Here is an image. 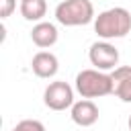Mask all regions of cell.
I'll use <instances>...</instances> for the list:
<instances>
[{"label":"cell","mask_w":131,"mask_h":131,"mask_svg":"<svg viewBox=\"0 0 131 131\" xmlns=\"http://www.w3.org/2000/svg\"><path fill=\"white\" fill-rule=\"evenodd\" d=\"M129 31H131V12L123 6L106 8L98 12V16L94 18V33L104 41L121 39Z\"/></svg>","instance_id":"obj_1"},{"label":"cell","mask_w":131,"mask_h":131,"mask_svg":"<svg viewBox=\"0 0 131 131\" xmlns=\"http://www.w3.org/2000/svg\"><path fill=\"white\" fill-rule=\"evenodd\" d=\"M76 92H78L82 98H98V96L113 94L111 74L100 72V70H96V68L82 70V72L76 76Z\"/></svg>","instance_id":"obj_2"},{"label":"cell","mask_w":131,"mask_h":131,"mask_svg":"<svg viewBox=\"0 0 131 131\" xmlns=\"http://www.w3.org/2000/svg\"><path fill=\"white\" fill-rule=\"evenodd\" d=\"M94 18V6L90 0H63L55 6V20L63 27L88 25Z\"/></svg>","instance_id":"obj_3"},{"label":"cell","mask_w":131,"mask_h":131,"mask_svg":"<svg viewBox=\"0 0 131 131\" xmlns=\"http://www.w3.org/2000/svg\"><path fill=\"white\" fill-rule=\"evenodd\" d=\"M43 102L47 108L51 111H66V108H72L74 106V88L63 82V80H57V82H51L45 92H43Z\"/></svg>","instance_id":"obj_4"},{"label":"cell","mask_w":131,"mask_h":131,"mask_svg":"<svg viewBox=\"0 0 131 131\" xmlns=\"http://www.w3.org/2000/svg\"><path fill=\"white\" fill-rule=\"evenodd\" d=\"M88 59L100 72L117 70L119 68V49L115 45H111L108 41H96V43L90 45Z\"/></svg>","instance_id":"obj_5"},{"label":"cell","mask_w":131,"mask_h":131,"mask_svg":"<svg viewBox=\"0 0 131 131\" xmlns=\"http://www.w3.org/2000/svg\"><path fill=\"white\" fill-rule=\"evenodd\" d=\"M98 106L90 100V98H82V100H78V102H74V106H72V113H70V117H72V121L76 123V125H80V127H90V125H94L96 121H98Z\"/></svg>","instance_id":"obj_6"},{"label":"cell","mask_w":131,"mask_h":131,"mask_svg":"<svg viewBox=\"0 0 131 131\" xmlns=\"http://www.w3.org/2000/svg\"><path fill=\"white\" fill-rule=\"evenodd\" d=\"M31 70L39 78H53L59 70V61L51 51H39L31 59Z\"/></svg>","instance_id":"obj_7"},{"label":"cell","mask_w":131,"mask_h":131,"mask_svg":"<svg viewBox=\"0 0 131 131\" xmlns=\"http://www.w3.org/2000/svg\"><path fill=\"white\" fill-rule=\"evenodd\" d=\"M113 94H117L123 102H131V66H119L111 72Z\"/></svg>","instance_id":"obj_8"},{"label":"cell","mask_w":131,"mask_h":131,"mask_svg":"<svg viewBox=\"0 0 131 131\" xmlns=\"http://www.w3.org/2000/svg\"><path fill=\"white\" fill-rule=\"evenodd\" d=\"M57 27L53 25V23H47V20H41V23H37L35 27H33V31H31V41L37 45V47H41V49H47V47H51V45H55L57 43Z\"/></svg>","instance_id":"obj_9"},{"label":"cell","mask_w":131,"mask_h":131,"mask_svg":"<svg viewBox=\"0 0 131 131\" xmlns=\"http://www.w3.org/2000/svg\"><path fill=\"white\" fill-rule=\"evenodd\" d=\"M47 12V2L45 0H20V14L25 20L41 23V18Z\"/></svg>","instance_id":"obj_10"},{"label":"cell","mask_w":131,"mask_h":131,"mask_svg":"<svg viewBox=\"0 0 131 131\" xmlns=\"http://www.w3.org/2000/svg\"><path fill=\"white\" fill-rule=\"evenodd\" d=\"M12 131H45V125L37 119H23L12 127Z\"/></svg>","instance_id":"obj_11"},{"label":"cell","mask_w":131,"mask_h":131,"mask_svg":"<svg viewBox=\"0 0 131 131\" xmlns=\"http://www.w3.org/2000/svg\"><path fill=\"white\" fill-rule=\"evenodd\" d=\"M16 8V0H0V18H8Z\"/></svg>","instance_id":"obj_12"},{"label":"cell","mask_w":131,"mask_h":131,"mask_svg":"<svg viewBox=\"0 0 131 131\" xmlns=\"http://www.w3.org/2000/svg\"><path fill=\"white\" fill-rule=\"evenodd\" d=\"M127 125H129V131H131V115H129V121H127Z\"/></svg>","instance_id":"obj_13"}]
</instances>
